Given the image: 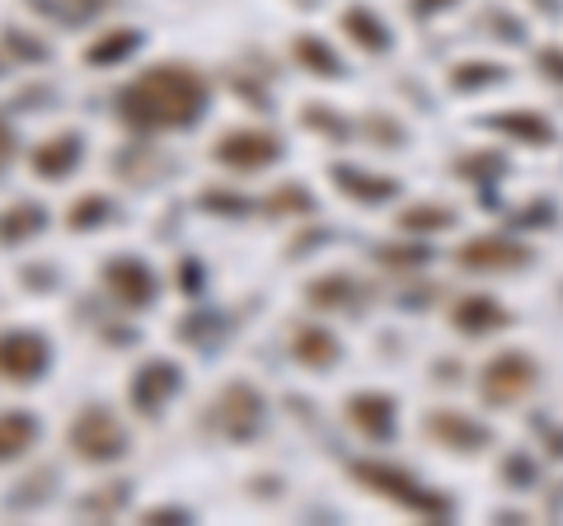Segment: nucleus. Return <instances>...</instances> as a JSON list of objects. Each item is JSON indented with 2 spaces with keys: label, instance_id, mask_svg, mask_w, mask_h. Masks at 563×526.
<instances>
[{
  "label": "nucleus",
  "instance_id": "1",
  "mask_svg": "<svg viewBox=\"0 0 563 526\" xmlns=\"http://www.w3.org/2000/svg\"><path fill=\"white\" fill-rule=\"evenodd\" d=\"M118 109H122V122H132L141 132L192 128L207 109V80L184 62L146 66V72L118 95Z\"/></svg>",
  "mask_w": 563,
  "mask_h": 526
},
{
  "label": "nucleus",
  "instance_id": "2",
  "mask_svg": "<svg viewBox=\"0 0 563 526\" xmlns=\"http://www.w3.org/2000/svg\"><path fill=\"white\" fill-rule=\"evenodd\" d=\"M66 447L90 465H113L132 451L128 432H122V424L103 405H90V409L76 414V424H70V432H66Z\"/></svg>",
  "mask_w": 563,
  "mask_h": 526
},
{
  "label": "nucleus",
  "instance_id": "3",
  "mask_svg": "<svg viewBox=\"0 0 563 526\" xmlns=\"http://www.w3.org/2000/svg\"><path fill=\"white\" fill-rule=\"evenodd\" d=\"M258 428H263V395L244 381H231L202 414V432H217L225 442H244V437H254Z\"/></svg>",
  "mask_w": 563,
  "mask_h": 526
},
{
  "label": "nucleus",
  "instance_id": "4",
  "mask_svg": "<svg viewBox=\"0 0 563 526\" xmlns=\"http://www.w3.org/2000/svg\"><path fill=\"white\" fill-rule=\"evenodd\" d=\"M352 480L366 484L372 494L380 498H390L399 507H409V513H422V517H451V503L446 498H437L428 494V489H418L404 470L395 465H380V461H352Z\"/></svg>",
  "mask_w": 563,
  "mask_h": 526
},
{
  "label": "nucleus",
  "instance_id": "5",
  "mask_svg": "<svg viewBox=\"0 0 563 526\" xmlns=\"http://www.w3.org/2000/svg\"><path fill=\"white\" fill-rule=\"evenodd\" d=\"M179 385H184V372L174 362L165 358H151V362H141L136 372H132V385H128V395H132V409L136 414H161V405H169L174 395H179Z\"/></svg>",
  "mask_w": 563,
  "mask_h": 526
},
{
  "label": "nucleus",
  "instance_id": "6",
  "mask_svg": "<svg viewBox=\"0 0 563 526\" xmlns=\"http://www.w3.org/2000/svg\"><path fill=\"white\" fill-rule=\"evenodd\" d=\"M211 155H217L221 165H231V169H263V165H273L282 155V136L263 132V128H235V132L221 136Z\"/></svg>",
  "mask_w": 563,
  "mask_h": 526
},
{
  "label": "nucleus",
  "instance_id": "7",
  "mask_svg": "<svg viewBox=\"0 0 563 526\" xmlns=\"http://www.w3.org/2000/svg\"><path fill=\"white\" fill-rule=\"evenodd\" d=\"M531 385H536V362L526 353H503L484 366L479 391H484L488 405H512V399H521Z\"/></svg>",
  "mask_w": 563,
  "mask_h": 526
},
{
  "label": "nucleus",
  "instance_id": "8",
  "mask_svg": "<svg viewBox=\"0 0 563 526\" xmlns=\"http://www.w3.org/2000/svg\"><path fill=\"white\" fill-rule=\"evenodd\" d=\"M52 362V348L38 335H0V381H38Z\"/></svg>",
  "mask_w": 563,
  "mask_h": 526
},
{
  "label": "nucleus",
  "instance_id": "9",
  "mask_svg": "<svg viewBox=\"0 0 563 526\" xmlns=\"http://www.w3.org/2000/svg\"><path fill=\"white\" fill-rule=\"evenodd\" d=\"M103 287H109V296L118 306H132V310L155 302V277H151V269L141 259H122V254L109 259V269H103Z\"/></svg>",
  "mask_w": 563,
  "mask_h": 526
},
{
  "label": "nucleus",
  "instance_id": "10",
  "mask_svg": "<svg viewBox=\"0 0 563 526\" xmlns=\"http://www.w3.org/2000/svg\"><path fill=\"white\" fill-rule=\"evenodd\" d=\"M422 432H428L437 447H451V451H479V447H488V428L470 424V418L451 414V409H437V414L422 418Z\"/></svg>",
  "mask_w": 563,
  "mask_h": 526
},
{
  "label": "nucleus",
  "instance_id": "11",
  "mask_svg": "<svg viewBox=\"0 0 563 526\" xmlns=\"http://www.w3.org/2000/svg\"><path fill=\"white\" fill-rule=\"evenodd\" d=\"M455 259H461L465 269H521V263L531 259V250L503 240V235H474V240L461 244V254Z\"/></svg>",
  "mask_w": 563,
  "mask_h": 526
},
{
  "label": "nucleus",
  "instance_id": "12",
  "mask_svg": "<svg viewBox=\"0 0 563 526\" xmlns=\"http://www.w3.org/2000/svg\"><path fill=\"white\" fill-rule=\"evenodd\" d=\"M347 418H352V428L357 432L385 442V437L395 432V399L390 395H352L347 399Z\"/></svg>",
  "mask_w": 563,
  "mask_h": 526
},
{
  "label": "nucleus",
  "instance_id": "13",
  "mask_svg": "<svg viewBox=\"0 0 563 526\" xmlns=\"http://www.w3.org/2000/svg\"><path fill=\"white\" fill-rule=\"evenodd\" d=\"M329 179L339 184L343 198H357V202H390L399 184L385 179V174H366V169H352V165H333Z\"/></svg>",
  "mask_w": 563,
  "mask_h": 526
},
{
  "label": "nucleus",
  "instance_id": "14",
  "mask_svg": "<svg viewBox=\"0 0 563 526\" xmlns=\"http://www.w3.org/2000/svg\"><path fill=\"white\" fill-rule=\"evenodd\" d=\"M80 165V136L76 132H62V136H47V142L33 151V169L43 174V179H62Z\"/></svg>",
  "mask_w": 563,
  "mask_h": 526
},
{
  "label": "nucleus",
  "instance_id": "15",
  "mask_svg": "<svg viewBox=\"0 0 563 526\" xmlns=\"http://www.w3.org/2000/svg\"><path fill=\"white\" fill-rule=\"evenodd\" d=\"M366 287L357 283V277L347 273H329V277H314V283L306 287V302L320 306V310H343V306H357V296Z\"/></svg>",
  "mask_w": 563,
  "mask_h": 526
},
{
  "label": "nucleus",
  "instance_id": "16",
  "mask_svg": "<svg viewBox=\"0 0 563 526\" xmlns=\"http://www.w3.org/2000/svg\"><path fill=\"white\" fill-rule=\"evenodd\" d=\"M291 353H296V362L314 366V372H329V366L339 362V343H333L329 329L301 325V329H296V335H291Z\"/></svg>",
  "mask_w": 563,
  "mask_h": 526
},
{
  "label": "nucleus",
  "instance_id": "17",
  "mask_svg": "<svg viewBox=\"0 0 563 526\" xmlns=\"http://www.w3.org/2000/svg\"><path fill=\"white\" fill-rule=\"evenodd\" d=\"M47 226V207L38 202H14L0 212V244H24Z\"/></svg>",
  "mask_w": 563,
  "mask_h": 526
},
{
  "label": "nucleus",
  "instance_id": "18",
  "mask_svg": "<svg viewBox=\"0 0 563 526\" xmlns=\"http://www.w3.org/2000/svg\"><path fill=\"white\" fill-rule=\"evenodd\" d=\"M33 442H38V418L33 414H0V465L14 461V456H24Z\"/></svg>",
  "mask_w": 563,
  "mask_h": 526
},
{
  "label": "nucleus",
  "instance_id": "19",
  "mask_svg": "<svg viewBox=\"0 0 563 526\" xmlns=\"http://www.w3.org/2000/svg\"><path fill=\"white\" fill-rule=\"evenodd\" d=\"M455 329H465V335H488V329H503L507 325V310L493 306L488 296H465L461 306H455Z\"/></svg>",
  "mask_w": 563,
  "mask_h": 526
},
{
  "label": "nucleus",
  "instance_id": "20",
  "mask_svg": "<svg viewBox=\"0 0 563 526\" xmlns=\"http://www.w3.org/2000/svg\"><path fill=\"white\" fill-rule=\"evenodd\" d=\"M136 47H141L136 29H113V33H103V39H95L90 47H85V62H90V66H113L122 57H132Z\"/></svg>",
  "mask_w": 563,
  "mask_h": 526
},
{
  "label": "nucleus",
  "instance_id": "21",
  "mask_svg": "<svg viewBox=\"0 0 563 526\" xmlns=\"http://www.w3.org/2000/svg\"><path fill=\"white\" fill-rule=\"evenodd\" d=\"M343 29L352 33V43H362L366 52H385L390 39H385V24L372 10H343Z\"/></svg>",
  "mask_w": 563,
  "mask_h": 526
},
{
  "label": "nucleus",
  "instance_id": "22",
  "mask_svg": "<svg viewBox=\"0 0 563 526\" xmlns=\"http://www.w3.org/2000/svg\"><path fill=\"white\" fill-rule=\"evenodd\" d=\"M109 217H113V202L103 198V193H85V198L70 202L66 226H70V231H90V226H103Z\"/></svg>",
  "mask_w": 563,
  "mask_h": 526
},
{
  "label": "nucleus",
  "instance_id": "23",
  "mask_svg": "<svg viewBox=\"0 0 563 526\" xmlns=\"http://www.w3.org/2000/svg\"><path fill=\"white\" fill-rule=\"evenodd\" d=\"M296 62L301 66H310L314 76H343V66H339V57H333V52L320 43V39H296Z\"/></svg>",
  "mask_w": 563,
  "mask_h": 526
},
{
  "label": "nucleus",
  "instance_id": "24",
  "mask_svg": "<svg viewBox=\"0 0 563 526\" xmlns=\"http://www.w3.org/2000/svg\"><path fill=\"white\" fill-rule=\"evenodd\" d=\"M404 231H446L451 226V207H409L399 217Z\"/></svg>",
  "mask_w": 563,
  "mask_h": 526
},
{
  "label": "nucleus",
  "instance_id": "25",
  "mask_svg": "<svg viewBox=\"0 0 563 526\" xmlns=\"http://www.w3.org/2000/svg\"><path fill=\"white\" fill-rule=\"evenodd\" d=\"M498 132H512V136H526V142H550V128L540 118H526V113H507V118H493Z\"/></svg>",
  "mask_w": 563,
  "mask_h": 526
},
{
  "label": "nucleus",
  "instance_id": "26",
  "mask_svg": "<svg viewBox=\"0 0 563 526\" xmlns=\"http://www.w3.org/2000/svg\"><path fill=\"white\" fill-rule=\"evenodd\" d=\"M122 498H128V484H113V489H103V494H90L80 507H85V513H95V517H113L122 507Z\"/></svg>",
  "mask_w": 563,
  "mask_h": 526
},
{
  "label": "nucleus",
  "instance_id": "27",
  "mask_svg": "<svg viewBox=\"0 0 563 526\" xmlns=\"http://www.w3.org/2000/svg\"><path fill=\"white\" fill-rule=\"evenodd\" d=\"M263 207H268V212L277 217H287V212H310V193H301V188H282V193H273V198L268 202H263Z\"/></svg>",
  "mask_w": 563,
  "mask_h": 526
},
{
  "label": "nucleus",
  "instance_id": "28",
  "mask_svg": "<svg viewBox=\"0 0 563 526\" xmlns=\"http://www.w3.org/2000/svg\"><path fill=\"white\" fill-rule=\"evenodd\" d=\"M0 43H5V52H10V57H20V62H47V47L24 39V33H5Z\"/></svg>",
  "mask_w": 563,
  "mask_h": 526
},
{
  "label": "nucleus",
  "instance_id": "29",
  "mask_svg": "<svg viewBox=\"0 0 563 526\" xmlns=\"http://www.w3.org/2000/svg\"><path fill=\"white\" fill-rule=\"evenodd\" d=\"M488 80H498V66H461L451 76L455 90H474V85H488Z\"/></svg>",
  "mask_w": 563,
  "mask_h": 526
},
{
  "label": "nucleus",
  "instance_id": "30",
  "mask_svg": "<svg viewBox=\"0 0 563 526\" xmlns=\"http://www.w3.org/2000/svg\"><path fill=\"white\" fill-rule=\"evenodd\" d=\"M202 207H211V212H225V217H244V212H250V202L231 198V193H202Z\"/></svg>",
  "mask_w": 563,
  "mask_h": 526
},
{
  "label": "nucleus",
  "instance_id": "31",
  "mask_svg": "<svg viewBox=\"0 0 563 526\" xmlns=\"http://www.w3.org/2000/svg\"><path fill=\"white\" fill-rule=\"evenodd\" d=\"M422 259H428V250H395V244H390V250H380L385 269H418Z\"/></svg>",
  "mask_w": 563,
  "mask_h": 526
},
{
  "label": "nucleus",
  "instance_id": "32",
  "mask_svg": "<svg viewBox=\"0 0 563 526\" xmlns=\"http://www.w3.org/2000/svg\"><path fill=\"white\" fill-rule=\"evenodd\" d=\"M14 151H20V142H14V128L5 122V113H0V169L14 161Z\"/></svg>",
  "mask_w": 563,
  "mask_h": 526
},
{
  "label": "nucleus",
  "instance_id": "33",
  "mask_svg": "<svg viewBox=\"0 0 563 526\" xmlns=\"http://www.w3.org/2000/svg\"><path fill=\"white\" fill-rule=\"evenodd\" d=\"M141 522H188V513H184V507H151Z\"/></svg>",
  "mask_w": 563,
  "mask_h": 526
},
{
  "label": "nucleus",
  "instance_id": "34",
  "mask_svg": "<svg viewBox=\"0 0 563 526\" xmlns=\"http://www.w3.org/2000/svg\"><path fill=\"white\" fill-rule=\"evenodd\" d=\"M540 66L550 72L554 80H563V52H540Z\"/></svg>",
  "mask_w": 563,
  "mask_h": 526
},
{
  "label": "nucleus",
  "instance_id": "35",
  "mask_svg": "<svg viewBox=\"0 0 563 526\" xmlns=\"http://www.w3.org/2000/svg\"><path fill=\"white\" fill-rule=\"evenodd\" d=\"M461 174H498V161H461Z\"/></svg>",
  "mask_w": 563,
  "mask_h": 526
},
{
  "label": "nucleus",
  "instance_id": "36",
  "mask_svg": "<svg viewBox=\"0 0 563 526\" xmlns=\"http://www.w3.org/2000/svg\"><path fill=\"white\" fill-rule=\"evenodd\" d=\"M455 0H413V14H432V10H446Z\"/></svg>",
  "mask_w": 563,
  "mask_h": 526
}]
</instances>
